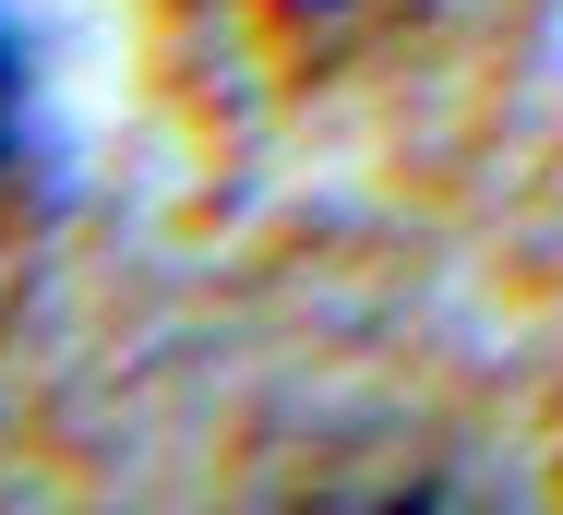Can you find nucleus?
Wrapping results in <instances>:
<instances>
[{
  "instance_id": "1",
  "label": "nucleus",
  "mask_w": 563,
  "mask_h": 515,
  "mask_svg": "<svg viewBox=\"0 0 563 515\" xmlns=\"http://www.w3.org/2000/svg\"><path fill=\"white\" fill-rule=\"evenodd\" d=\"M12 120H24V73H12V36H0V156H12Z\"/></svg>"
}]
</instances>
